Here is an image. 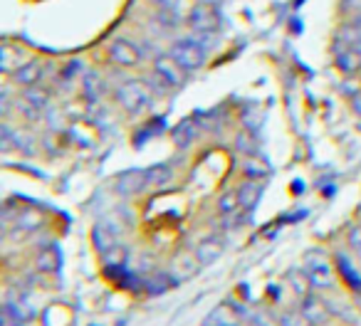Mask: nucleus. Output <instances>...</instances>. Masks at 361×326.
<instances>
[{
	"mask_svg": "<svg viewBox=\"0 0 361 326\" xmlns=\"http://www.w3.org/2000/svg\"><path fill=\"white\" fill-rule=\"evenodd\" d=\"M331 60H334L336 70L346 77L361 72V30H356L351 23H346V25L334 35Z\"/></svg>",
	"mask_w": 361,
	"mask_h": 326,
	"instance_id": "obj_1",
	"label": "nucleus"
},
{
	"mask_svg": "<svg viewBox=\"0 0 361 326\" xmlns=\"http://www.w3.org/2000/svg\"><path fill=\"white\" fill-rule=\"evenodd\" d=\"M287 284H290V289L297 294V299L312 294V289H314L312 282H310V277L305 275V270H290L287 272Z\"/></svg>",
	"mask_w": 361,
	"mask_h": 326,
	"instance_id": "obj_24",
	"label": "nucleus"
},
{
	"mask_svg": "<svg viewBox=\"0 0 361 326\" xmlns=\"http://www.w3.org/2000/svg\"><path fill=\"white\" fill-rule=\"evenodd\" d=\"M235 309H238V314H240V319H243V326H270V324H265V321H262L260 316L243 311V306H235Z\"/></svg>",
	"mask_w": 361,
	"mask_h": 326,
	"instance_id": "obj_32",
	"label": "nucleus"
},
{
	"mask_svg": "<svg viewBox=\"0 0 361 326\" xmlns=\"http://www.w3.org/2000/svg\"><path fill=\"white\" fill-rule=\"evenodd\" d=\"M186 15H178V13H171V11H164V8H156L154 13V23L156 27H161L164 32H176L180 27V20Z\"/></svg>",
	"mask_w": 361,
	"mask_h": 326,
	"instance_id": "obj_25",
	"label": "nucleus"
},
{
	"mask_svg": "<svg viewBox=\"0 0 361 326\" xmlns=\"http://www.w3.org/2000/svg\"><path fill=\"white\" fill-rule=\"evenodd\" d=\"M23 101H27V104L32 106V109H37L42 114V111L50 106V92L45 89V87H27V89H23Z\"/></svg>",
	"mask_w": 361,
	"mask_h": 326,
	"instance_id": "obj_22",
	"label": "nucleus"
},
{
	"mask_svg": "<svg viewBox=\"0 0 361 326\" xmlns=\"http://www.w3.org/2000/svg\"><path fill=\"white\" fill-rule=\"evenodd\" d=\"M302 270L310 277L314 289H331L334 287V270H331V262L324 257V252H307Z\"/></svg>",
	"mask_w": 361,
	"mask_h": 326,
	"instance_id": "obj_7",
	"label": "nucleus"
},
{
	"mask_svg": "<svg viewBox=\"0 0 361 326\" xmlns=\"http://www.w3.org/2000/svg\"><path fill=\"white\" fill-rule=\"evenodd\" d=\"M196 3H208V6H218L221 0H196Z\"/></svg>",
	"mask_w": 361,
	"mask_h": 326,
	"instance_id": "obj_37",
	"label": "nucleus"
},
{
	"mask_svg": "<svg viewBox=\"0 0 361 326\" xmlns=\"http://www.w3.org/2000/svg\"><path fill=\"white\" fill-rule=\"evenodd\" d=\"M339 3H341V11L351 13V15H354L356 11H361V0H339Z\"/></svg>",
	"mask_w": 361,
	"mask_h": 326,
	"instance_id": "obj_34",
	"label": "nucleus"
},
{
	"mask_svg": "<svg viewBox=\"0 0 361 326\" xmlns=\"http://www.w3.org/2000/svg\"><path fill=\"white\" fill-rule=\"evenodd\" d=\"M32 316H35V311H32V306L27 304L25 299H8L6 306H3V319H6V324L25 326Z\"/></svg>",
	"mask_w": 361,
	"mask_h": 326,
	"instance_id": "obj_11",
	"label": "nucleus"
},
{
	"mask_svg": "<svg viewBox=\"0 0 361 326\" xmlns=\"http://www.w3.org/2000/svg\"><path fill=\"white\" fill-rule=\"evenodd\" d=\"M211 40L213 37H201V35H196V32L180 35L171 42L169 52L173 55V60L191 75V72H198L208 62V55H211V45H208V42Z\"/></svg>",
	"mask_w": 361,
	"mask_h": 326,
	"instance_id": "obj_2",
	"label": "nucleus"
},
{
	"mask_svg": "<svg viewBox=\"0 0 361 326\" xmlns=\"http://www.w3.org/2000/svg\"><path fill=\"white\" fill-rule=\"evenodd\" d=\"M198 267H201V262L196 260V255H180L176 257L173 262H171V277H173L176 282H183V280H191L193 275L198 272Z\"/></svg>",
	"mask_w": 361,
	"mask_h": 326,
	"instance_id": "obj_18",
	"label": "nucleus"
},
{
	"mask_svg": "<svg viewBox=\"0 0 361 326\" xmlns=\"http://www.w3.org/2000/svg\"><path fill=\"white\" fill-rule=\"evenodd\" d=\"M186 25L191 27V32L201 37H216V32L221 30L223 18L218 6H208V3H196L188 8L186 13Z\"/></svg>",
	"mask_w": 361,
	"mask_h": 326,
	"instance_id": "obj_5",
	"label": "nucleus"
},
{
	"mask_svg": "<svg viewBox=\"0 0 361 326\" xmlns=\"http://www.w3.org/2000/svg\"><path fill=\"white\" fill-rule=\"evenodd\" d=\"M300 311L310 319L312 326H322L329 321V309H326V304L319 299L317 294H307L300 299Z\"/></svg>",
	"mask_w": 361,
	"mask_h": 326,
	"instance_id": "obj_10",
	"label": "nucleus"
},
{
	"mask_svg": "<svg viewBox=\"0 0 361 326\" xmlns=\"http://www.w3.org/2000/svg\"><path fill=\"white\" fill-rule=\"evenodd\" d=\"M151 75L159 77L161 84L171 92V89H178V87H183L188 72L173 60V55H171V52H164V55L151 57Z\"/></svg>",
	"mask_w": 361,
	"mask_h": 326,
	"instance_id": "obj_6",
	"label": "nucleus"
},
{
	"mask_svg": "<svg viewBox=\"0 0 361 326\" xmlns=\"http://www.w3.org/2000/svg\"><path fill=\"white\" fill-rule=\"evenodd\" d=\"M238 191V201H240V208L247 213H252V208L260 203L262 198V181H252V178H245L240 186L235 188Z\"/></svg>",
	"mask_w": 361,
	"mask_h": 326,
	"instance_id": "obj_15",
	"label": "nucleus"
},
{
	"mask_svg": "<svg viewBox=\"0 0 361 326\" xmlns=\"http://www.w3.org/2000/svg\"><path fill=\"white\" fill-rule=\"evenodd\" d=\"M35 265H37V272L42 275H55L60 272V265H62V252L57 245H45L37 250V257H35Z\"/></svg>",
	"mask_w": 361,
	"mask_h": 326,
	"instance_id": "obj_13",
	"label": "nucleus"
},
{
	"mask_svg": "<svg viewBox=\"0 0 361 326\" xmlns=\"http://www.w3.org/2000/svg\"><path fill=\"white\" fill-rule=\"evenodd\" d=\"M349 23L356 27V30H361V11H356L354 15H351V20H349Z\"/></svg>",
	"mask_w": 361,
	"mask_h": 326,
	"instance_id": "obj_36",
	"label": "nucleus"
},
{
	"mask_svg": "<svg viewBox=\"0 0 361 326\" xmlns=\"http://www.w3.org/2000/svg\"><path fill=\"white\" fill-rule=\"evenodd\" d=\"M235 146L238 151H243V153H255V144H252V139L247 134H240L235 139Z\"/></svg>",
	"mask_w": 361,
	"mask_h": 326,
	"instance_id": "obj_33",
	"label": "nucleus"
},
{
	"mask_svg": "<svg viewBox=\"0 0 361 326\" xmlns=\"http://www.w3.org/2000/svg\"><path fill=\"white\" fill-rule=\"evenodd\" d=\"M193 255L201 262V267H208L223 255V242L218 240V237H206V240H201L193 247Z\"/></svg>",
	"mask_w": 361,
	"mask_h": 326,
	"instance_id": "obj_16",
	"label": "nucleus"
},
{
	"mask_svg": "<svg viewBox=\"0 0 361 326\" xmlns=\"http://www.w3.org/2000/svg\"><path fill=\"white\" fill-rule=\"evenodd\" d=\"M114 96H116V104L129 116H141L154 106V92L141 80H124L114 89Z\"/></svg>",
	"mask_w": 361,
	"mask_h": 326,
	"instance_id": "obj_3",
	"label": "nucleus"
},
{
	"mask_svg": "<svg viewBox=\"0 0 361 326\" xmlns=\"http://www.w3.org/2000/svg\"><path fill=\"white\" fill-rule=\"evenodd\" d=\"M23 62H25V52H23L20 47L3 45V50H0V65H3V72H6V75H13Z\"/></svg>",
	"mask_w": 361,
	"mask_h": 326,
	"instance_id": "obj_20",
	"label": "nucleus"
},
{
	"mask_svg": "<svg viewBox=\"0 0 361 326\" xmlns=\"http://www.w3.org/2000/svg\"><path fill=\"white\" fill-rule=\"evenodd\" d=\"M243 173H245V178H252V181H262V178H267V166L260 163V161L250 158L243 163Z\"/></svg>",
	"mask_w": 361,
	"mask_h": 326,
	"instance_id": "obj_29",
	"label": "nucleus"
},
{
	"mask_svg": "<svg viewBox=\"0 0 361 326\" xmlns=\"http://www.w3.org/2000/svg\"><path fill=\"white\" fill-rule=\"evenodd\" d=\"M149 42H136V40H129V37H116L114 42L109 45L106 55H109V62L121 70H136L141 62H146L151 57V50Z\"/></svg>",
	"mask_w": 361,
	"mask_h": 326,
	"instance_id": "obj_4",
	"label": "nucleus"
},
{
	"mask_svg": "<svg viewBox=\"0 0 361 326\" xmlns=\"http://www.w3.org/2000/svg\"><path fill=\"white\" fill-rule=\"evenodd\" d=\"M336 272H339L341 280H344L356 294H361V270H356V265L344 255V252L336 255Z\"/></svg>",
	"mask_w": 361,
	"mask_h": 326,
	"instance_id": "obj_17",
	"label": "nucleus"
},
{
	"mask_svg": "<svg viewBox=\"0 0 361 326\" xmlns=\"http://www.w3.org/2000/svg\"><path fill=\"white\" fill-rule=\"evenodd\" d=\"M218 211L221 215H233L235 211H240V201H238V191H226L218 198Z\"/></svg>",
	"mask_w": 361,
	"mask_h": 326,
	"instance_id": "obj_28",
	"label": "nucleus"
},
{
	"mask_svg": "<svg viewBox=\"0 0 361 326\" xmlns=\"http://www.w3.org/2000/svg\"><path fill=\"white\" fill-rule=\"evenodd\" d=\"M206 326H243V319H240V314H238V309L221 306V309H216L208 316Z\"/></svg>",
	"mask_w": 361,
	"mask_h": 326,
	"instance_id": "obj_21",
	"label": "nucleus"
},
{
	"mask_svg": "<svg viewBox=\"0 0 361 326\" xmlns=\"http://www.w3.org/2000/svg\"><path fill=\"white\" fill-rule=\"evenodd\" d=\"M277 324L280 326H312L310 319H307L300 309H282L280 314H277Z\"/></svg>",
	"mask_w": 361,
	"mask_h": 326,
	"instance_id": "obj_26",
	"label": "nucleus"
},
{
	"mask_svg": "<svg viewBox=\"0 0 361 326\" xmlns=\"http://www.w3.org/2000/svg\"><path fill=\"white\" fill-rule=\"evenodd\" d=\"M351 109H354L356 116H361V92H356V94L351 96Z\"/></svg>",
	"mask_w": 361,
	"mask_h": 326,
	"instance_id": "obj_35",
	"label": "nucleus"
},
{
	"mask_svg": "<svg viewBox=\"0 0 361 326\" xmlns=\"http://www.w3.org/2000/svg\"><path fill=\"white\" fill-rule=\"evenodd\" d=\"M47 72H50V67H47V62H40V60H27L23 62L20 67H18L16 72H13V80H16L18 87H23V89H27V87H37L45 82Z\"/></svg>",
	"mask_w": 361,
	"mask_h": 326,
	"instance_id": "obj_9",
	"label": "nucleus"
},
{
	"mask_svg": "<svg viewBox=\"0 0 361 326\" xmlns=\"http://www.w3.org/2000/svg\"><path fill=\"white\" fill-rule=\"evenodd\" d=\"M176 171L173 166H169V163H156V166L146 168V181H149V188H164L169 186L171 181H173Z\"/></svg>",
	"mask_w": 361,
	"mask_h": 326,
	"instance_id": "obj_19",
	"label": "nucleus"
},
{
	"mask_svg": "<svg viewBox=\"0 0 361 326\" xmlns=\"http://www.w3.org/2000/svg\"><path fill=\"white\" fill-rule=\"evenodd\" d=\"M104 82H102V77L97 75V72H85V75L80 77V87H82V94L87 96L90 101H97L102 96V92H104Z\"/></svg>",
	"mask_w": 361,
	"mask_h": 326,
	"instance_id": "obj_23",
	"label": "nucleus"
},
{
	"mask_svg": "<svg viewBox=\"0 0 361 326\" xmlns=\"http://www.w3.org/2000/svg\"><path fill=\"white\" fill-rule=\"evenodd\" d=\"M346 242H349L351 252H354V255L361 260V225H354V227H351L349 235H346Z\"/></svg>",
	"mask_w": 361,
	"mask_h": 326,
	"instance_id": "obj_31",
	"label": "nucleus"
},
{
	"mask_svg": "<svg viewBox=\"0 0 361 326\" xmlns=\"http://www.w3.org/2000/svg\"><path fill=\"white\" fill-rule=\"evenodd\" d=\"M156 8H164V11L178 13V15H186V0H154Z\"/></svg>",
	"mask_w": 361,
	"mask_h": 326,
	"instance_id": "obj_30",
	"label": "nucleus"
},
{
	"mask_svg": "<svg viewBox=\"0 0 361 326\" xmlns=\"http://www.w3.org/2000/svg\"><path fill=\"white\" fill-rule=\"evenodd\" d=\"M92 242H94L97 252L102 257H109L111 252L119 247V235H116L111 227H106L104 222H97L94 230H92Z\"/></svg>",
	"mask_w": 361,
	"mask_h": 326,
	"instance_id": "obj_12",
	"label": "nucleus"
},
{
	"mask_svg": "<svg viewBox=\"0 0 361 326\" xmlns=\"http://www.w3.org/2000/svg\"><path fill=\"white\" fill-rule=\"evenodd\" d=\"M149 188V181H146V168H129V171L119 173L114 178V191L124 198L139 196Z\"/></svg>",
	"mask_w": 361,
	"mask_h": 326,
	"instance_id": "obj_8",
	"label": "nucleus"
},
{
	"mask_svg": "<svg viewBox=\"0 0 361 326\" xmlns=\"http://www.w3.org/2000/svg\"><path fill=\"white\" fill-rule=\"evenodd\" d=\"M173 277H171V272H161V275H154L149 282H146V289H149V294H164V291H169V287L173 284Z\"/></svg>",
	"mask_w": 361,
	"mask_h": 326,
	"instance_id": "obj_27",
	"label": "nucleus"
},
{
	"mask_svg": "<svg viewBox=\"0 0 361 326\" xmlns=\"http://www.w3.org/2000/svg\"><path fill=\"white\" fill-rule=\"evenodd\" d=\"M198 124L193 119H183L178 126H173V131H171V139H173V144H176V149H180V151H186V149H191L193 144H196V139H198Z\"/></svg>",
	"mask_w": 361,
	"mask_h": 326,
	"instance_id": "obj_14",
	"label": "nucleus"
}]
</instances>
